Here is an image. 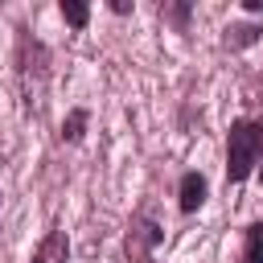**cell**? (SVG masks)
Listing matches in <instances>:
<instances>
[{
  "instance_id": "1",
  "label": "cell",
  "mask_w": 263,
  "mask_h": 263,
  "mask_svg": "<svg viewBox=\"0 0 263 263\" xmlns=\"http://www.w3.org/2000/svg\"><path fill=\"white\" fill-rule=\"evenodd\" d=\"M263 156V119H234L226 132V181L242 185Z\"/></svg>"
},
{
  "instance_id": "2",
  "label": "cell",
  "mask_w": 263,
  "mask_h": 263,
  "mask_svg": "<svg viewBox=\"0 0 263 263\" xmlns=\"http://www.w3.org/2000/svg\"><path fill=\"white\" fill-rule=\"evenodd\" d=\"M160 238H164V230L148 214H136L132 226H127V234H123V259L127 263H156L152 251L160 247Z\"/></svg>"
},
{
  "instance_id": "3",
  "label": "cell",
  "mask_w": 263,
  "mask_h": 263,
  "mask_svg": "<svg viewBox=\"0 0 263 263\" xmlns=\"http://www.w3.org/2000/svg\"><path fill=\"white\" fill-rule=\"evenodd\" d=\"M16 66H21V86H25V103H33V74H37V82L45 86V78H49V49L41 45V41H33L29 33H21V45H16Z\"/></svg>"
},
{
  "instance_id": "4",
  "label": "cell",
  "mask_w": 263,
  "mask_h": 263,
  "mask_svg": "<svg viewBox=\"0 0 263 263\" xmlns=\"http://www.w3.org/2000/svg\"><path fill=\"white\" fill-rule=\"evenodd\" d=\"M205 197H210L205 173H185L181 185H177V205H181V214H197V210L205 205Z\"/></svg>"
},
{
  "instance_id": "5",
  "label": "cell",
  "mask_w": 263,
  "mask_h": 263,
  "mask_svg": "<svg viewBox=\"0 0 263 263\" xmlns=\"http://www.w3.org/2000/svg\"><path fill=\"white\" fill-rule=\"evenodd\" d=\"M33 263H70V238H66V230H49L37 242Z\"/></svg>"
},
{
  "instance_id": "6",
  "label": "cell",
  "mask_w": 263,
  "mask_h": 263,
  "mask_svg": "<svg viewBox=\"0 0 263 263\" xmlns=\"http://www.w3.org/2000/svg\"><path fill=\"white\" fill-rule=\"evenodd\" d=\"M242 263H263V222H251L242 234Z\"/></svg>"
},
{
  "instance_id": "7",
  "label": "cell",
  "mask_w": 263,
  "mask_h": 263,
  "mask_svg": "<svg viewBox=\"0 0 263 263\" xmlns=\"http://www.w3.org/2000/svg\"><path fill=\"white\" fill-rule=\"evenodd\" d=\"M259 37H263L259 25H230V29H226V45H230V49H247V45H255Z\"/></svg>"
},
{
  "instance_id": "8",
  "label": "cell",
  "mask_w": 263,
  "mask_h": 263,
  "mask_svg": "<svg viewBox=\"0 0 263 263\" xmlns=\"http://www.w3.org/2000/svg\"><path fill=\"white\" fill-rule=\"evenodd\" d=\"M86 123H90V111H82V107H74V111L66 115V123H62V140H70V144H78V140H82V132H86Z\"/></svg>"
},
{
  "instance_id": "9",
  "label": "cell",
  "mask_w": 263,
  "mask_h": 263,
  "mask_svg": "<svg viewBox=\"0 0 263 263\" xmlns=\"http://www.w3.org/2000/svg\"><path fill=\"white\" fill-rule=\"evenodd\" d=\"M62 21H66V25H74V29H86L90 8H86V4H78V0H62Z\"/></svg>"
},
{
  "instance_id": "10",
  "label": "cell",
  "mask_w": 263,
  "mask_h": 263,
  "mask_svg": "<svg viewBox=\"0 0 263 263\" xmlns=\"http://www.w3.org/2000/svg\"><path fill=\"white\" fill-rule=\"evenodd\" d=\"M160 16H173L177 25H185V16H189V4H173V8H160Z\"/></svg>"
},
{
  "instance_id": "11",
  "label": "cell",
  "mask_w": 263,
  "mask_h": 263,
  "mask_svg": "<svg viewBox=\"0 0 263 263\" xmlns=\"http://www.w3.org/2000/svg\"><path fill=\"white\" fill-rule=\"evenodd\" d=\"M242 8L247 12H263V0H242Z\"/></svg>"
},
{
  "instance_id": "12",
  "label": "cell",
  "mask_w": 263,
  "mask_h": 263,
  "mask_svg": "<svg viewBox=\"0 0 263 263\" xmlns=\"http://www.w3.org/2000/svg\"><path fill=\"white\" fill-rule=\"evenodd\" d=\"M259 181H263V173H259Z\"/></svg>"
}]
</instances>
